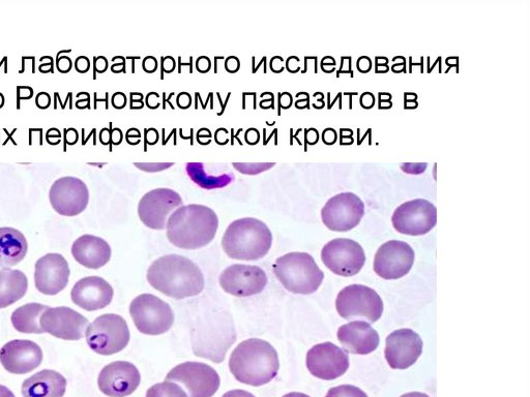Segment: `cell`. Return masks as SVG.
<instances>
[{
    "mask_svg": "<svg viewBox=\"0 0 530 397\" xmlns=\"http://www.w3.org/2000/svg\"><path fill=\"white\" fill-rule=\"evenodd\" d=\"M372 68V61L367 56H362L358 60V69L362 73H368Z\"/></svg>",
    "mask_w": 530,
    "mask_h": 397,
    "instance_id": "d590c367",
    "label": "cell"
},
{
    "mask_svg": "<svg viewBox=\"0 0 530 397\" xmlns=\"http://www.w3.org/2000/svg\"><path fill=\"white\" fill-rule=\"evenodd\" d=\"M0 397H15V395L8 387L0 385Z\"/></svg>",
    "mask_w": 530,
    "mask_h": 397,
    "instance_id": "f6af8a7d",
    "label": "cell"
},
{
    "mask_svg": "<svg viewBox=\"0 0 530 397\" xmlns=\"http://www.w3.org/2000/svg\"><path fill=\"white\" fill-rule=\"evenodd\" d=\"M220 286L233 296L250 297L260 294L268 285V276L260 267L235 264L227 267L220 276Z\"/></svg>",
    "mask_w": 530,
    "mask_h": 397,
    "instance_id": "e0dca14e",
    "label": "cell"
},
{
    "mask_svg": "<svg viewBox=\"0 0 530 397\" xmlns=\"http://www.w3.org/2000/svg\"><path fill=\"white\" fill-rule=\"evenodd\" d=\"M165 381L179 384L188 397H213L221 385L220 376L208 364L188 361L175 366Z\"/></svg>",
    "mask_w": 530,
    "mask_h": 397,
    "instance_id": "9c48e42d",
    "label": "cell"
},
{
    "mask_svg": "<svg viewBox=\"0 0 530 397\" xmlns=\"http://www.w3.org/2000/svg\"><path fill=\"white\" fill-rule=\"evenodd\" d=\"M166 228L168 240L174 247L199 250L214 240L219 219L212 208L190 204L176 209L169 217Z\"/></svg>",
    "mask_w": 530,
    "mask_h": 397,
    "instance_id": "6da1fadb",
    "label": "cell"
},
{
    "mask_svg": "<svg viewBox=\"0 0 530 397\" xmlns=\"http://www.w3.org/2000/svg\"><path fill=\"white\" fill-rule=\"evenodd\" d=\"M321 260L337 276L355 277L366 263V255L361 244L347 238H337L323 247Z\"/></svg>",
    "mask_w": 530,
    "mask_h": 397,
    "instance_id": "30bf717a",
    "label": "cell"
},
{
    "mask_svg": "<svg viewBox=\"0 0 530 397\" xmlns=\"http://www.w3.org/2000/svg\"><path fill=\"white\" fill-rule=\"evenodd\" d=\"M306 363L312 376L323 381H332L348 371L349 356L335 344L323 343L309 350Z\"/></svg>",
    "mask_w": 530,
    "mask_h": 397,
    "instance_id": "2e32d148",
    "label": "cell"
},
{
    "mask_svg": "<svg viewBox=\"0 0 530 397\" xmlns=\"http://www.w3.org/2000/svg\"><path fill=\"white\" fill-rule=\"evenodd\" d=\"M74 259L82 266L99 269L111 259V248L106 240L94 235L79 237L72 246Z\"/></svg>",
    "mask_w": 530,
    "mask_h": 397,
    "instance_id": "d4e9b609",
    "label": "cell"
},
{
    "mask_svg": "<svg viewBox=\"0 0 530 397\" xmlns=\"http://www.w3.org/2000/svg\"><path fill=\"white\" fill-rule=\"evenodd\" d=\"M426 163H420V164H402L401 169L409 174H421L427 169Z\"/></svg>",
    "mask_w": 530,
    "mask_h": 397,
    "instance_id": "e575fe53",
    "label": "cell"
},
{
    "mask_svg": "<svg viewBox=\"0 0 530 397\" xmlns=\"http://www.w3.org/2000/svg\"><path fill=\"white\" fill-rule=\"evenodd\" d=\"M273 234L262 221L245 218L232 222L222 239L225 254L234 260L257 261L269 254Z\"/></svg>",
    "mask_w": 530,
    "mask_h": 397,
    "instance_id": "277c9868",
    "label": "cell"
},
{
    "mask_svg": "<svg viewBox=\"0 0 530 397\" xmlns=\"http://www.w3.org/2000/svg\"><path fill=\"white\" fill-rule=\"evenodd\" d=\"M48 309L47 305L40 303L25 304L12 314V324L21 333L42 334L44 331L41 328L40 319Z\"/></svg>",
    "mask_w": 530,
    "mask_h": 397,
    "instance_id": "f1b7e54d",
    "label": "cell"
},
{
    "mask_svg": "<svg viewBox=\"0 0 530 397\" xmlns=\"http://www.w3.org/2000/svg\"><path fill=\"white\" fill-rule=\"evenodd\" d=\"M28 289V282L20 270H0V309H6L23 298Z\"/></svg>",
    "mask_w": 530,
    "mask_h": 397,
    "instance_id": "83f0119b",
    "label": "cell"
},
{
    "mask_svg": "<svg viewBox=\"0 0 530 397\" xmlns=\"http://www.w3.org/2000/svg\"><path fill=\"white\" fill-rule=\"evenodd\" d=\"M401 397H430V396L422 392H409V393L402 395Z\"/></svg>",
    "mask_w": 530,
    "mask_h": 397,
    "instance_id": "bcb514c9",
    "label": "cell"
},
{
    "mask_svg": "<svg viewBox=\"0 0 530 397\" xmlns=\"http://www.w3.org/2000/svg\"><path fill=\"white\" fill-rule=\"evenodd\" d=\"M273 269L283 287L294 294H313L325 279V273L307 253L286 254L276 260Z\"/></svg>",
    "mask_w": 530,
    "mask_h": 397,
    "instance_id": "5b68a950",
    "label": "cell"
},
{
    "mask_svg": "<svg viewBox=\"0 0 530 397\" xmlns=\"http://www.w3.org/2000/svg\"><path fill=\"white\" fill-rule=\"evenodd\" d=\"M222 397H256L251 392H248L246 390H231L226 392Z\"/></svg>",
    "mask_w": 530,
    "mask_h": 397,
    "instance_id": "ab89813d",
    "label": "cell"
},
{
    "mask_svg": "<svg viewBox=\"0 0 530 397\" xmlns=\"http://www.w3.org/2000/svg\"><path fill=\"white\" fill-rule=\"evenodd\" d=\"M227 70L231 71V68L232 69V73L235 72V71H238L239 70V67H240V61L235 58V57H231L228 61H227Z\"/></svg>",
    "mask_w": 530,
    "mask_h": 397,
    "instance_id": "7bdbcfd3",
    "label": "cell"
},
{
    "mask_svg": "<svg viewBox=\"0 0 530 397\" xmlns=\"http://www.w3.org/2000/svg\"><path fill=\"white\" fill-rule=\"evenodd\" d=\"M85 337L95 353L109 356L123 351L129 345L131 334L123 317L106 314L87 327Z\"/></svg>",
    "mask_w": 530,
    "mask_h": 397,
    "instance_id": "8992f818",
    "label": "cell"
},
{
    "mask_svg": "<svg viewBox=\"0 0 530 397\" xmlns=\"http://www.w3.org/2000/svg\"><path fill=\"white\" fill-rule=\"evenodd\" d=\"M141 376L134 364L115 361L105 366L98 379V385L109 397H126L139 387Z\"/></svg>",
    "mask_w": 530,
    "mask_h": 397,
    "instance_id": "ffe728a7",
    "label": "cell"
},
{
    "mask_svg": "<svg viewBox=\"0 0 530 397\" xmlns=\"http://www.w3.org/2000/svg\"><path fill=\"white\" fill-rule=\"evenodd\" d=\"M145 397H188L186 391L173 382L165 381L152 386Z\"/></svg>",
    "mask_w": 530,
    "mask_h": 397,
    "instance_id": "4dcf8cb0",
    "label": "cell"
},
{
    "mask_svg": "<svg viewBox=\"0 0 530 397\" xmlns=\"http://www.w3.org/2000/svg\"><path fill=\"white\" fill-rule=\"evenodd\" d=\"M70 273L69 264L62 255L48 254L36 263V288L44 295H57L68 286Z\"/></svg>",
    "mask_w": 530,
    "mask_h": 397,
    "instance_id": "7402d4cb",
    "label": "cell"
},
{
    "mask_svg": "<svg viewBox=\"0 0 530 397\" xmlns=\"http://www.w3.org/2000/svg\"><path fill=\"white\" fill-rule=\"evenodd\" d=\"M282 397H310V396L305 393H301V392H290V393L285 394Z\"/></svg>",
    "mask_w": 530,
    "mask_h": 397,
    "instance_id": "7dc6e473",
    "label": "cell"
},
{
    "mask_svg": "<svg viewBox=\"0 0 530 397\" xmlns=\"http://www.w3.org/2000/svg\"><path fill=\"white\" fill-rule=\"evenodd\" d=\"M133 322L143 334L160 335L168 332L174 323L170 305L153 294H141L130 305Z\"/></svg>",
    "mask_w": 530,
    "mask_h": 397,
    "instance_id": "ba28073f",
    "label": "cell"
},
{
    "mask_svg": "<svg viewBox=\"0 0 530 397\" xmlns=\"http://www.w3.org/2000/svg\"><path fill=\"white\" fill-rule=\"evenodd\" d=\"M134 166L141 171L157 173L174 166V163H134Z\"/></svg>",
    "mask_w": 530,
    "mask_h": 397,
    "instance_id": "836d02e7",
    "label": "cell"
},
{
    "mask_svg": "<svg viewBox=\"0 0 530 397\" xmlns=\"http://www.w3.org/2000/svg\"><path fill=\"white\" fill-rule=\"evenodd\" d=\"M157 69V61L153 57H149L144 61V70L147 72H154Z\"/></svg>",
    "mask_w": 530,
    "mask_h": 397,
    "instance_id": "b9f144b4",
    "label": "cell"
},
{
    "mask_svg": "<svg viewBox=\"0 0 530 397\" xmlns=\"http://www.w3.org/2000/svg\"><path fill=\"white\" fill-rule=\"evenodd\" d=\"M76 69L80 73H86L88 70H90V60H88L86 57H78L76 60Z\"/></svg>",
    "mask_w": 530,
    "mask_h": 397,
    "instance_id": "8d00e7d4",
    "label": "cell"
},
{
    "mask_svg": "<svg viewBox=\"0 0 530 397\" xmlns=\"http://www.w3.org/2000/svg\"><path fill=\"white\" fill-rule=\"evenodd\" d=\"M379 98H380V104H379V107L380 109H389L392 107V103H391V99H392V96H390L388 99H384L381 97V95H379Z\"/></svg>",
    "mask_w": 530,
    "mask_h": 397,
    "instance_id": "ee69618b",
    "label": "cell"
},
{
    "mask_svg": "<svg viewBox=\"0 0 530 397\" xmlns=\"http://www.w3.org/2000/svg\"><path fill=\"white\" fill-rule=\"evenodd\" d=\"M114 291L110 284L99 277H87L75 284L72 301L87 312L103 310L111 303Z\"/></svg>",
    "mask_w": 530,
    "mask_h": 397,
    "instance_id": "603a6c76",
    "label": "cell"
},
{
    "mask_svg": "<svg viewBox=\"0 0 530 397\" xmlns=\"http://www.w3.org/2000/svg\"><path fill=\"white\" fill-rule=\"evenodd\" d=\"M182 206L183 199L179 193L170 189H156L142 197L138 204V216L147 228L164 230L169 216Z\"/></svg>",
    "mask_w": 530,
    "mask_h": 397,
    "instance_id": "4fadbf2b",
    "label": "cell"
},
{
    "mask_svg": "<svg viewBox=\"0 0 530 397\" xmlns=\"http://www.w3.org/2000/svg\"><path fill=\"white\" fill-rule=\"evenodd\" d=\"M415 251L408 243L391 240L382 244L374 259V271L384 280H398L406 276L415 264Z\"/></svg>",
    "mask_w": 530,
    "mask_h": 397,
    "instance_id": "9a60e30c",
    "label": "cell"
},
{
    "mask_svg": "<svg viewBox=\"0 0 530 397\" xmlns=\"http://www.w3.org/2000/svg\"><path fill=\"white\" fill-rule=\"evenodd\" d=\"M423 341L414 330L403 328L391 333L386 343V359L393 370H406L423 353Z\"/></svg>",
    "mask_w": 530,
    "mask_h": 397,
    "instance_id": "ac0fdd59",
    "label": "cell"
},
{
    "mask_svg": "<svg viewBox=\"0 0 530 397\" xmlns=\"http://www.w3.org/2000/svg\"><path fill=\"white\" fill-rule=\"evenodd\" d=\"M235 170L244 175H258L276 166L275 163H232Z\"/></svg>",
    "mask_w": 530,
    "mask_h": 397,
    "instance_id": "1f68e13d",
    "label": "cell"
},
{
    "mask_svg": "<svg viewBox=\"0 0 530 397\" xmlns=\"http://www.w3.org/2000/svg\"><path fill=\"white\" fill-rule=\"evenodd\" d=\"M361 104L364 108L370 109L375 104V98L372 94L366 93L361 98Z\"/></svg>",
    "mask_w": 530,
    "mask_h": 397,
    "instance_id": "60d3db41",
    "label": "cell"
},
{
    "mask_svg": "<svg viewBox=\"0 0 530 397\" xmlns=\"http://www.w3.org/2000/svg\"><path fill=\"white\" fill-rule=\"evenodd\" d=\"M147 282L155 290L174 299L194 297L204 289L200 268L179 255H167L156 260L147 270Z\"/></svg>",
    "mask_w": 530,
    "mask_h": 397,
    "instance_id": "7a4b0ae2",
    "label": "cell"
},
{
    "mask_svg": "<svg viewBox=\"0 0 530 397\" xmlns=\"http://www.w3.org/2000/svg\"><path fill=\"white\" fill-rule=\"evenodd\" d=\"M337 312L345 320L377 322L384 314V302L373 289L363 285L344 288L336 300Z\"/></svg>",
    "mask_w": 530,
    "mask_h": 397,
    "instance_id": "52a82bcc",
    "label": "cell"
},
{
    "mask_svg": "<svg viewBox=\"0 0 530 397\" xmlns=\"http://www.w3.org/2000/svg\"><path fill=\"white\" fill-rule=\"evenodd\" d=\"M326 397H368V395L359 387L341 385L330 389Z\"/></svg>",
    "mask_w": 530,
    "mask_h": 397,
    "instance_id": "d6a6232c",
    "label": "cell"
},
{
    "mask_svg": "<svg viewBox=\"0 0 530 397\" xmlns=\"http://www.w3.org/2000/svg\"><path fill=\"white\" fill-rule=\"evenodd\" d=\"M28 243L25 236L14 228H0V267L16 266L27 255Z\"/></svg>",
    "mask_w": 530,
    "mask_h": 397,
    "instance_id": "4316f807",
    "label": "cell"
},
{
    "mask_svg": "<svg viewBox=\"0 0 530 397\" xmlns=\"http://www.w3.org/2000/svg\"><path fill=\"white\" fill-rule=\"evenodd\" d=\"M43 361V351L32 341L16 340L0 350V363L14 375H25L39 368Z\"/></svg>",
    "mask_w": 530,
    "mask_h": 397,
    "instance_id": "44dd1931",
    "label": "cell"
},
{
    "mask_svg": "<svg viewBox=\"0 0 530 397\" xmlns=\"http://www.w3.org/2000/svg\"><path fill=\"white\" fill-rule=\"evenodd\" d=\"M44 333L65 341H79L84 337L88 320L78 312L67 308H49L40 319Z\"/></svg>",
    "mask_w": 530,
    "mask_h": 397,
    "instance_id": "d6986e66",
    "label": "cell"
},
{
    "mask_svg": "<svg viewBox=\"0 0 530 397\" xmlns=\"http://www.w3.org/2000/svg\"><path fill=\"white\" fill-rule=\"evenodd\" d=\"M322 139L326 144H334L337 140V133L333 129H327L325 132H323Z\"/></svg>",
    "mask_w": 530,
    "mask_h": 397,
    "instance_id": "f35d334b",
    "label": "cell"
},
{
    "mask_svg": "<svg viewBox=\"0 0 530 397\" xmlns=\"http://www.w3.org/2000/svg\"><path fill=\"white\" fill-rule=\"evenodd\" d=\"M365 216V204L353 193L331 198L321 210L323 224L334 232H348L359 226Z\"/></svg>",
    "mask_w": 530,
    "mask_h": 397,
    "instance_id": "8fae6325",
    "label": "cell"
},
{
    "mask_svg": "<svg viewBox=\"0 0 530 397\" xmlns=\"http://www.w3.org/2000/svg\"><path fill=\"white\" fill-rule=\"evenodd\" d=\"M229 369L237 381L259 387L272 382L280 369L276 349L268 342L250 339L232 352Z\"/></svg>",
    "mask_w": 530,
    "mask_h": 397,
    "instance_id": "3957f363",
    "label": "cell"
},
{
    "mask_svg": "<svg viewBox=\"0 0 530 397\" xmlns=\"http://www.w3.org/2000/svg\"><path fill=\"white\" fill-rule=\"evenodd\" d=\"M72 61L69 57H62L60 60H57V68L63 73H67L71 70Z\"/></svg>",
    "mask_w": 530,
    "mask_h": 397,
    "instance_id": "74e56055",
    "label": "cell"
},
{
    "mask_svg": "<svg viewBox=\"0 0 530 397\" xmlns=\"http://www.w3.org/2000/svg\"><path fill=\"white\" fill-rule=\"evenodd\" d=\"M392 223L400 234L425 235L437 224V209L434 204L424 199L408 201L395 210Z\"/></svg>",
    "mask_w": 530,
    "mask_h": 397,
    "instance_id": "7c38bea8",
    "label": "cell"
},
{
    "mask_svg": "<svg viewBox=\"0 0 530 397\" xmlns=\"http://www.w3.org/2000/svg\"><path fill=\"white\" fill-rule=\"evenodd\" d=\"M66 390V378L52 370H44L26 379L21 388L23 397H63Z\"/></svg>",
    "mask_w": 530,
    "mask_h": 397,
    "instance_id": "484cf974",
    "label": "cell"
},
{
    "mask_svg": "<svg viewBox=\"0 0 530 397\" xmlns=\"http://www.w3.org/2000/svg\"><path fill=\"white\" fill-rule=\"evenodd\" d=\"M49 200L58 215L76 217L90 202V191L83 180L73 176L62 177L53 183Z\"/></svg>",
    "mask_w": 530,
    "mask_h": 397,
    "instance_id": "5bb4252c",
    "label": "cell"
},
{
    "mask_svg": "<svg viewBox=\"0 0 530 397\" xmlns=\"http://www.w3.org/2000/svg\"><path fill=\"white\" fill-rule=\"evenodd\" d=\"M186 171L190 179L203 190L223 189L231 185L234 180L232 173L212 175L205 172L204 164L188 163Z\"/></svg>",
    "mask_w": 530,
    "mask_h": 397,
    "instance_id": "f546056e",
    "label": "cell"
},
{
    "mask_svg": "<svg viewBox=\"0 0 530 397\" xmlns=\"http://www.w3.org/2000/svg\"><path fill=\"white\" fill-rule=\"evenodd\" d=\"M337 337L345 351L356 355L373 353L380 342L377 331L365 321H353L341 326Z\"/></svg>",
    "mask_w": 530,
    "mask_h": 397,
    "instance_id": "cb8c5ba5",
    "label": "cell"
}]
</instances>
